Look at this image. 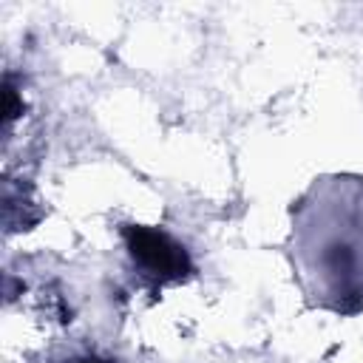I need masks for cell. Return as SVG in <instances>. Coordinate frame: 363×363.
<instances>
[{
	"label": "cell",
	"mask_w": 363,
	"mask_h": 363,
	"mask_svg": "<svg viewBox=\"0 0 363 363\" xmlns=\"http://www.w3.org/2000/svg\"><path fill=\"white\" fill-rule=\"evenodd\" d=\"M289 258L309 306L363 312V176L323 173L289 207Z\"/></svg>",
	"instance_id": "cell-1"
},
{
	"label": "cell",
	"mask_w": 363,
	"mask_h": 363,
	"mask_svg": "<svg viewBox=\"0 0 363 363\" xmlns=\"http://www.w3.org/2000/svg\"><path fill=\"white\" fill-rule=\"evenodd\" d=\"M119 235L125 241V252L136 275L150 286L179 284L193 275L190 252L170 233L147 224H122Z\"/></svg>",
	"instance_id": "cell-2"
},
{
	"label": "cell",
	"mask_w": 363,
	"mask_h": 363,
	"mask_svg": "<svg viewBox=\"0 0 363 363\" xmlns=\"http://www.w3.org/2000/svg\"><path fill=\"white\" fill-rule=\"evenodd\" d=\"M48 363H113V360L85 349V352H74V354H68V357H54V360H48Z\"/></svg>",
	"instance_id": "cell-3"
}]
</instances>
